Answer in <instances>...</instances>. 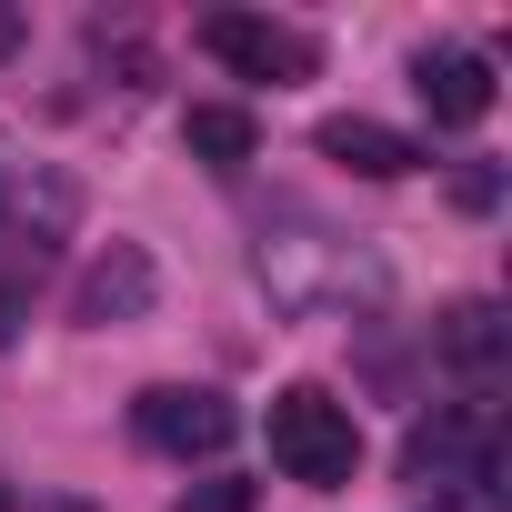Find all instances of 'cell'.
Instances as JSON below:
<instances>
[{
  "label": "cell",
  "mask_w": 512,
  "mask_h": 512,
  "mask_svg": "<svg viewBox=\"0 0 512 512\" xmlns=\"http://www.w3.org/2000/svg\"><path fill=\"white\" fill-rule=\"evenodd\" d=\"M432 512H502V472H482V482H452V492H432Z\"/></svg>",
  "instance_id": "12"
},
{
  "label": "cell",
  "mask_w": 512,
  "mask_h": 512,
  "mask_svg": "<svg viewBox=\"0 0 512 512\" xmlns=\"http://www.w3.org/2000/svg\"><path fill=\"white\" fill-rule=\"evenodd\" d=\"M131 432H141L151 452H171V462H201V452H221V442L241 432V412H231L211 382H151V392L131 402Z\"/></svg>",
  "instance_id": "4"
},
{
  "label": "cell",
  "mask_w": 512,
  "mask_h": 512,
  "mask_svg": "<svg viewBox=\"0 0 512 512\" xmlns=\"http://www.w3.org/2000/svg\"><path fill=\"white\" fill-rule=\"evenodd\" d=\"M171 512H251V482H191Z\"/></svg>",
  "instance_id": "11"
},
{
  "label": "cell",
  "mask_w": 512,
  "mask_h": 512,
  "mask_svg": "<svg viewBox=\"0 0 512 512\" xmlns=\"http://www.w3.org/2000/svg\"><path fill=\"white\" fill-rule=\"evenodd\" d=\"M201 51H211L221 71H241V81H272V91L312 81V41H302L292 21H262V11H211V21H201Z\"/></svg>",
  "instance_id": "5"
},
{
  "label": "cell",
  "mask_w": 512,
  "mask_h": 512,
  "mask_svg": "<svg viewBox=\"0 0 512 512\" xmlns=\"http://www.w3.org/2000/svg\"><path fill=\"white\" fill-rule=\"evenodd\" d=\"M432 342H442V362H452V372L492 382V372H502V352H512V322H502V302H452V312L432 322Z\"/></svg>",
  "instance_id": "8"
},
{
  "label": "cell",
  "mask_w": 512,
  "mask_h": 512,
  "mask_svg": "<svg viewBox=\"0 0 512 512\" xmlns=\"http://www.w3.org/2000/svg\"><path fill=\"white\" fill-rule=\"evenodd\" d=\"M251 272H262V292H272L282 312H352V302H382V272L362 262L352 241H332V231H282V241H262V251H251Z\"/></svg>",
  "instance_id": "1"
},
{
  "label": "cell",
  "mask_w": 512,
  "mask_h": 512,
  "mask_svg": "<svg viewBox=\"0 0 512 512\" xmlns=\"http://www.w3.org/2000/svg\"><path fill=\"white\" fill-rule=\"evenodd\" d=\"M21 31H31V21L11 11V0H0V61H11V51H21Z\"/></svg>",
  "instance_id": "13"
},
{
  "label": "cell",
  "mask_w": 512,
  "mask_h": 512,
  "mask_svg": "<svg viewBox=\"0 0 512 512\" xmlns=\"http://www.w3.org/2000/svg\"><path fill=\"white\" fill-rule=\"evenodd\" d=\"M412 91H422V111H432V121L472 131V121L492 111V61H482V51H462V41H442V51H422V61H412Z\"/></svg>",
  "instance_id": "7"
},
{
  "label": "cell",
  "mask_w": 512,
  "mask_h": 512,
  "mask_svg": "<svg viewBox=\"0 0 512 512\" xmlns=\"http://www.w3.org/2000/svg\"><path fill=\"white\" fill-rule=\"evenodd\" d=\"M181 151L211 161V171H241L251 151H262V131H251V111H231V101H191L181 111Z\"/></svg>",
  "instance_id": "10"
},
{
  "label": "cell",
  "mask_w": 512,
  "mask_h": 512,
  "mask_svg": "<svg viewBox=\"0 0 512 512\" xmlns=\"http://www.w3.org/2000/svg\"><path fill=\"white\" fill-rule=\"evenodd\" d=\"M322 161H342V171H362V181H402L422 151H412L402 131H382V121L342 111V121H322Z\"/></svg>",
  "instance_id": "9"
},
{
  "label": "cell",
  "mask_w": 512,
  "mask_h": 512,
  "mask_svg": "<svg viewBox=\"0 0 512 512\" xmlns=\"http://www.w3.org/2000/svg\"><path fill=\"white\" fill-rule=\"evenodd\" d=\"M482 472H502V432H492V412H432V422L402 432V482H412L422 502L452 492V482H482Z\"/></svg>",
  "instance_id": "3"
},
{
  "label": "cell",
  "mask_w": 512,
  "mask_h": 512,
  "mask_svg": "<svg viewBox=\"0 0 512 512\" xmlns=\"http://www.w3.org/2000/svg\"><path fill=\"white\" fill-rule=\"evenodd\" d=\"M272 462H282L292 482H312V492H342V482L362 472V422H352V402H332L322 382L272 392Z\"/></svg>",
  "instance_id": "2"
},
{
  "label": "cell",
  "mask_w": 512,
  "mask_h": 512,
  "mask_svg": "<svg viewBox=\"0 0 512 512\" xmlns=\"http://www.w3.org/2000/svg\"><path fill=\"white\" fill-rule=\"evenodd\" d=\"M151 302H161V272H151L141 241H111L101 262L81 272V292H71V312H81L91 332H111V322H151Z\"/></svg>",
  "instance_id": "6"
}]
</instances>
